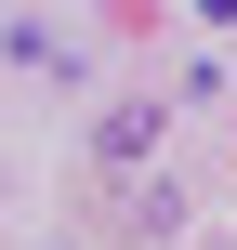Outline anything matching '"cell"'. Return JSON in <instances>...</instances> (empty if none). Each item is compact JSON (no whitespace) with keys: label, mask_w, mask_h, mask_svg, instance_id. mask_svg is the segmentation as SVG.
Instances as JSON below:
<instances>
[]
</instances>
